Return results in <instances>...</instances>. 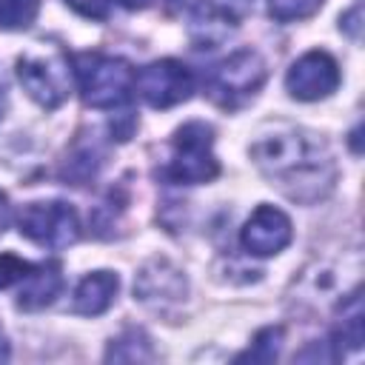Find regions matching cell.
Returning <instances> with one entry per match:
<instances>
[{
    "label": "cell",
    "mask_w": 365,
    "mask_h": 365,
    "mask_svg": "<svg viewBox=\"0 0 365 365\" xmlns=\"http://www.w3.org/2000/svg\"><path fill=\"white\" fill-rule=\"evenodd\" d=\"M336 86H339V63L322 48L305 51L285 71V88L299 103L325 100L336 91Z\"/></svg>",
    "instance_id": "obj_8"
},
{
    "label": "cell",
    "mask_w": 365,
    "mask_h": 365,
    "mask_svg": "<svg viewBox=\"0 0 365 365\" xmlns=\"http://www.w3.org/2000/svg\"><path fill=\"white\" fill-rule=\"evenodd\" d=\"M257 171L282 197L299 205L325 200L336 185V160L328 140L302 125L262 131L248 148Z\"/></svg>",
    "instance_id": "obj_1"
},
{
    "label": "cell",
    "mask_w": 365,
    "mask_h": 365,
    "mask_svg": "<svg viewBox=\"0 0 365 365\" xmlns=\"http://www.w3.org/2000/svg\"><path fill=\"white\" fill-rule=\"evenodd\" d=\"M185 294H188V282L182 271L160 257L145 262L134 279V297L151 308H165L171 302H180L185 299Z\"/></svg>",
    "instance_id": "obj_10"
},
{
    "label": "cell",
    "mask_w": 365,
    "mask_h": 365,
    "mask_svg": "<svg viewBox=\"0 0 365 365\" xmlns=\"http://www.w3.org/2000/svg\"><path fill=\"white\" fill-rule=\"evenodd\" d=\"M17 80L26 94L43 108H57L71 94V68L57 48L23 54L17 60Z\"/></svg>",
    "instance_id": "obj_5"
},
{
    "label": "cell",
    "mask_w": 365,
    "mask_h": 365,
    "mask_svg": "<svg viewBox=\"0 0 365 365\" xmlns=\"http://www.w3.org/2000/svg\"><path fill=\"white\" fill-rule=\"evenodd\" d=\"M220 174V160L214 157V128L202 120L180 125L171 137V157L163 168V180L177 185L211 182Z\"/></svg>",
    "instance_id": "obj_3"
},
{
    "label": "cell",
    "mask_w": 365,
    "mask_h": 365,
    "mask_svg": "<svg viewBox=\"0 0 365 365\" xmlns=\"http://www.w3.org/2000/svg\"><path fill=\"white\" fill-rule=\"evenodd\" d=\"M194 86H197V80H194L191 68L171 57L154 60L134 74V91L151 108H174V106L185 103L194 94Z\"/></svg>",
    "instance_id": "obj_7"
},
{
    "label": "cell",
    "mask_w": 365,
    "mask_h": 365,
    "mask_svg": "<svg viewBox=\"0 0 365 365\" xmlns=\"http://www.w3.org/2000/svg\"><path fill=\"white\" fill-rule=\"evenodd\" d=\"M29 271H31V262H26L14 254H0V288H9L14 282H20Z\"/></svg>",
    "instance_id": "obj_19"
},
{
    "label": "cell",
    "mask_w": 365,
    "mask_h": 365,
    "mask_svg": "<svg viewBox=\"0 0 365 365\" xmlns=\"http://www.w3.org/2000/svg\"><path fill=\"white\" fill-rule=\"evenodd\" d=\"M11 356V351H9V339H6V334H3V328H0V362H6Z\"/></svg>",
    "instance_id": "obj_23"
},
{
    "label": "cell",
    "mask_w": 365,
    "mask_h": 365,
    "mask_svg": "<svg viewBox=\"0 0 365 365\" xmlns=\"http://www.w3.org/2000/svg\"><path fill=\"white\" fill-rule=\"evenodd\" d=\"M362 0H356L354 3V9L351 11H345L342 17H339V29L348 34V37H354V40H359V29H362Z\"/></svg>",
    "instance_id": "obj_21"
},
{
    "label": "cell",
    "mask_w": 365,
    "mask_h": 365,
    "mask_svg": "<svg viewBox=\"0 0 365 365\" xmlns=\"http://www.w3.org/2000/svg\"><path fill=\"white\" fill-rule=\"evenodd\" d=\"M40 0H0V29L23 31L37 20Z\"/></svg>",
    "instance_id": "obj_17"
},
{
    "label": "cell",
    "mask_w": 365,
    "mask_h": 365,
    "mask_svg": "<svg viewBox=\"0 0 365 365\" xmlns=\"http://www.w3.org/2000/svg\"><path fill=\"white\" fill-rule=\"evenodd\" d=\"M151 359H154L151 339L140 328H125L117 339L108 342L106 351V362H151Z\"/></svg>",
    "instance_id": "obj_15"
},
{
    "label": "cell",
    "mask_w": 365,
    "mask_h": 365,
    "mask_svg": "<svg viewBox=\"0 0 365 365\" xmlns=\"http://www.w3.org/2000/svg\"><path fill=\"white\" fill-rule=\"evenodd\" d=\"M111 3L114 0H66L68 9H74L80 17H88V20H106L111 11Z\"/></svg>",
    "instance_id": "obj_20"
},
{
    "label": "cell",
    "mask_w": 365,
    "mask_h": 365,
    "mask_svg": "<svg viewBox=\"0 0 365 365\" xmlns=\"http://www.w3.org/2000/svg\"><path fill=\"white\" fill-rule=\"evenodd\" d=\"M291 237H294V228H291L288 214L268 202L257 205L254 214L240 228V245L251 257H274L282 248H288Z\"/></svg>",
    "instance_id": "obj_9"
},
{
    "label": "cell",
    "mask_w": 365,
    "mask_h": 365,
    "mask_svg": "<svg viewBox=\"0 0 365 365\" xmlns=\"http://www.w3.org/2000/svg\"><path fill=\"white\" fill-rule=\"evenodd\" d=\"M63 291V274L57 262H40L31 265V271L20 279L17 291V308L23 311H37L54 302V297Z\"/></svg>",
    "instance_id": "obj_13"
},
{
    "label": "cell",
    "mask_w": 365,
    "mask_h": 365,
    "mask_svg": "<svg viewBox=\"0 0 365 365\" xmlns=\"http://www.w3.org/2000/svg\"><path fill=\"white\" fill-rule=\"evenodd\" d=\"M282 336H285V334H282L279 325H268V328L257 331L251 348L242 351V354L237 356V362H274L277 354H279V348H282Z\"/></svg>",
    "instance_id": "obj_16"
},
{
    "label": "cell",
    "mask_w": 365,
    "mask_h": 365,
    "mask_svg": "<svg viewBox=\"0 0 365 365\" xmlns=\"http://www.w3.org/2000/svg\"><path fill=\"white\" fill-rule=\"evenodd\" d=\"M17 231L40 248L60 251L80 240V217L74 205L48 200V202H29L17 214Z\"/></svg>",
    "instance_id": "obj_6"
},
{
    "label": "cell",
    "mask_w": 365,
    "mask_h": 365,
    "mask_svg": "<svg viewBox=\"0 0 365 365\" xmlns=\"http://www.w3.org/2000/svg\"><path fill=\"white\" fill-rule=\"evenodd\" d=\"M103 160H106V151H103V145L94 140V134L86 137V140H77V143L71 145V151L66 154L63 177L71 180L74 185H83V182H88L91 177H97Z\"/></svg>",
    "instance_id": "obj_14"
},
{
    "label": "cell",
    "mask_w": 365,
    "mask_h": 365,
    "mask_svg": "<svg viewBox=\"0 0 365 365\" xmlns=\"http://www.w3.org/2000/svg\"><path fill=\"white\" fill-rule=\"evenodd\" d=\"M74 77L86 106L100 111L123 108L134 94V68L100 51H83L74 57Z\"/></svg>",
    "instance_id": "obj_2"
},
{
    "label": "cell",
    "mask_w": 365,
    "mask_h": 365,
    "mask_svg": "<svg viewBox=\"0 0 365 365\" xmlns=\"http://www.w3.org/2000/svg\"><path fill=\"white\" fill-rule=\"evenodd\" d=\"M325 0H268V14L279 23H294L317 14Z\"/></svg>",
    "instance_id": "obj_18"
},
{
    "label": "cell",
    "mask_w": 365,
    "mask_h": 365,
    "mask_svg": "<svg viewBox=\"0 0 365 365\" xmlns=\"http://www.w3.org/2000/svg\"><path fill=\"white\" fill-rule=\"evenodd\" d=\"M265 77H268V68H265L262 54L254 48H240L208 68L205 94L220 108L234 111V108H242L248 100L257 97Z\"/></svg>",
    "instance_id": "obj_4"
},
{
    "label": "cell",
    "mask_w": 365,
    "mask_h": 365,
    "mask_svg": "<svg viewBox=\"0 0 365 365\" xmlns=\"http://www.w3.org/2000/svg\"><path fill=\"white\" fill-rule=\"evenodd\" d=\"M171 3L180 14L188 17V34L197 48H214L234 29V17L211 0H171Z\"/></svg>",
    "instance_id": "obj_11"
},
{
    "label": "cell",
    "mask_w": 365,
    "mask_h": 365,
    "mask_svg": "<svg viewBox=\"0 0 365 365\" xmlns=\"http://www.w3.org/2000/svg\"><path fill=\"white\" fill-rule=\"evenodd\" d=\"M9 222H11V205H9V197L0 191V237L6 234Z\"/></svg>",
    "instance_id": "obj_22"
},
{
    "label": "cell",
    "mask_w": 365,
    "mask_h": 365,
    "mask_svg": "<svg viewBox=\"0 0 365 365\" xmlns=\"http://www.w3.org/2000/svg\"><path fill=\"white\" fill-rule=\"evenodd\" d=\"M120 3H123L125 9H145L151 0H120Z\"/></svg>",
    "instance_id": "obj_24"
},
{
    "label": "cell",
    "mask_w": 365,
    "mask_h": 365,
    "mask_svg": "<svg viewBox=\"0 0 365 365\" xmlns=\"http://www.w3.org/2000/svg\"><path fill=\"white\" fill-rule=\"evenodd\" d=\"M117 291H120V277L114 271H91L77 282L71 308H74V314L97 317L111 308Z\"/></svg>",
    "instance_id": "obj_12"
}]
</instances>
